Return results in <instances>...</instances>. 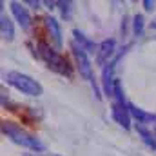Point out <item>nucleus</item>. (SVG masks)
Segmentation results:
<instances>
[{"label": "nucleus", "instance_id": "f257e3e1", "mask_svg": "<svg viewBox=\"0 0 156 156\" xmlns=\"http://www.w3.org/2000/svg\"><path fill=\"white\" fill-rule=\"evenodd\" d=\"M37 49H38L37 55L47 64V67H49L51 71H55V73H58V75H62V76H67V78L73 76V67L69 66V62H67L58 51H55L53 47H49L45 42H40Z\"/></svg>", "mask_w": 156, "mask_h": 156}, {"label": "nucleus", "instance_id": "f03ea898", "mask_svg": "<svg viewBox=\"0 0 156 156\" xmlns=\"http://www.w3.org/2000/svg\"><path fill=\"white\" fill-rule=\"evenodd\" d=\"M2 133H4L11 142L18 144V145H22V147L29 149V151H37V153H40V151L45 149L44 144L40 142L38 138H35L33 134H29L27 131H24L22 127L15 125V123H11V122H2Z\"/></svg>", "mask_w": 156, "mask_h": 156}, {"label": "nucleus", "instance_id": "7ed1b4c3", "mask_svg": "<svg viewBox=\"0 0 156 156\" xmlns=\"http://www.w3.org/2000/svg\"><path fill=\"white\" fill-rule=\"evenodd\" d=\"M5 82L9 85H13L15 89H18L20 93L24 94H29V96H40L44 93V87L40 85V82H37L35 78L27 76L24 73H18V71H9L5 73Z\"/></svg>", "mask_w": 156, "mask_h": 156}, {"label": "nucleus", "instance_id": "20e7f679", "mask_svg": "<svg viewBox=\"0 0 156 156\" xmlns=\"http://www.w3.org/2000/svg\"><path fill=\"white\" fill-rule=\"evenodd\" d=\"M71 49H73V56H75V60H76V67H78V71H80V76L83 78V80L93 82L94 93H96V96L100 98L98 87H96V83H94V80H93V66H91V62H89L87 51H85V49H82L76 42H73V44H71Z\"/></svg>", "mask_w": 156, "mask_h": 156}, {"label": "nucleus", "instance_id": "39448f33", "mask_svg": "<svg viewBox=\"0 0 156 156\" xmlns=\"http://www.w3.org/2000/svg\"><path fill=\"white\" fill-rule=\"evenodd\" d=\"M129 49V45L127 47H123L122 49V53L115 56L105 67H104V73H102V85H104V91H105V94L107 96H113V91H115V82H116V78H115V69H116V64L120 62V58L123 56V53Z\"/></svg>", "mask_w": 156, "mask_h": 156}, {"label": "nucleus", "instance_id": "423d86ee", "mask_svg": "<svg viewBox=\"0 0 156 156\" xmlns=\"http://www.w3.org/2000/svg\"><path fill=\"white\" fill-rule=\"evenodd\" d=\"M111 116L118 125H122L123 129L131 127V113H129V104L125 102H115L111 107Z\"/></svg>", "mask_w": 156, "mask_h": 156}, {"label": "nucleus", "instance_id": "0eeeda50", "mask_svg": "<svg viewBox=\"0 0 156 156\" xmlns=\"http://www.w3.org/2000/svg\"><path fill=\"white\" fill-rule=\"evenodd\" d=\"M115 49H116L115 38L104 40V42L98 45V51H96V64H98V66H107L109 60L115 56Z\"/></svg>", "mask_w": 156, "mask_h": 156}, {"label": "nucleus", "instance_id": "6e6552de", "mask_svg": "<svg viewBox=\"0 0 156 156\" xmlns=\"http://www.w3.org/2000/svg\"><path fill=\"white\" fill-rule=\"evenodd\" d=\"M11 11H13L16 22L20 24V27L29 31V27H31V15H29V11L22 4H18V2H11Z\"/></svg>", "mask_w": 156, "mask_h": 156}, {"label": "nucleus", "instance_id": "1a4fd4ad", "mask_svg": "<svg viewBox=\"0 0 156 156\" xmlns=\"http://www.w3.org/2000/svg\"><path fill=\"white\" fill-rule=\"evenodd\" d=\"M44 22H45V27H47V33L51 35V38L55 42L56 47H62V29H60V24L56 18L53 16H44Z\"/></svg>", "mask_w": 156, "mask_h": 156}, {"label": "nucleus", "instance_id": "9d476101", "mask_svg": "<svg viewBox=\"0 0 156 156\" xmlns=\"http://www.w3.org/2000/svg\"><path fill=\"white\" fill-rule=\"evenodd\" d=\"M129 113H131V116H134L138 120V123H153L156 122V115L153 113H145L144 109H140V107H136L134 104H129Z\"/></svg>", "mask_w": 156, "mask_h": 156}, {"label": "nucleus", "instance_id": "9b49d317", "mask_svg": "<svg viewBox=\"0 0 156 156\" xmlns=\"http://www.w3.org/2000/svg\"><path fill=\"white\" fill-rule=\"evenodd\" d=\"M0 33H2V38L4 40H13L15 37V27H13V22L5 16V15H2L0 16Z\"/></svg>", "mask_w": 156, "mask_h": 156}, {"label": "nucleus", "instance_id": "f8f14e48", "mask_svg": "<svg viewBox=\"0 0 156 156\" xmlns=\"http://www.w3.org/2000/svg\"><path fill=\"white\" fill-rule=\"evenodd\" d=\"M73 35H75V40H76V44L82 47V49H85L87 53H94V49H98L96 45H94V42H91V40L87 38L85 35H82L78 29L73 31Z\"/></svg>", "mask_w": 156, "mask_h": 156}, {"label": "nucleus", "instance_id": "ddd939ff", "mask_svg": "<svg viewBox=\"0 0 156 156\" xmlns=\"http://www.w3.org/2000/svg\"><path fill=\"white\" fill-rule=\"evenodd\" d=\"M136 131H138V134L144 138V142H145L149 147L156 149V138L153 136V133H149V131H147V129H145L142 123H138V125H136Z\"/></svg>", "mask_w": 156, "mask_h": 156}, {"label": "nucleus", "instance_id": "4468645a", "mask_svg": "<svg viewBox=\"0 0 156 156\" xmlns=\"http://www.w3.org/2000/svg\"><path fill=\"white\" fill-rule=\"evenodd\" d=\"M133 31H134L136 37H140L144 33V16L142 15H134V18H133Z\"/></svg>", "mask_w": 156, "mask_h": 156}, {"label": "nucleus", "instance_id": "2eb2a0df", "mask_svg": "<svg viewBox=\"0 0 156 156\" xmlns=\"http://www.w3.org/2000/svg\"><path fill=\"white\" fill-rule=\"evenodd\" d=\"M56 5L60 7L64 18H69L71 16V2H56Z\"/></svg>", "mask_w": 156, "mask_h": 156}, {"label": "nucleus", "instance_id": "dca6fc26", "mask_svg": "<svg viewBox=\"0 0 156 156\" xmlns=\"http://www.w3.org/2000/svg\"><path fill=\"white\" fill-rule=\"evenodd\" d=\"M144 5H145V9H147V11H153V9H154V2H151V0H144Z\"/></svg>", "mask_w": 156, "mask_h": 156}, {"label": "nucleus", "instance_id": "f3484780", "mask_svg": "<svg viewBox=\"0 0 156 156\" xmlns=\"http://www.w3.org/2000/svg\"><path fill=\"white\" fill-rule=\"evenodd\" d=\"M27 4H29V5H33V7H38V5H40V2H35V0H29Z\"/></svg>", "mask_w": 156, "mask_h": 156}, {"label": "nucleus", "instance_id": "a211bd4d", "mask_svg": "<svg viewBox=\"0 0 156 156\" xmlns=\"http://www.w3.org/2000/svg\"><path fill=\"white\" fill-rule=\"evenodd\" d=\"M24 156H37V154H31V153H27V154H24Z\"/></svg>", "mask_w": 156, "mask_h": 156}, {"label": "nucleus", "instance_id": "6ab92c4d", "mask_svg": "<svg viewBox=\"0 0 156 156\" xmlns=\"http://www.w3.org/2000/svg\"><path fill=\"white\" fill-rule=\"evenodd\" d=\"M153 27H156V24H153Z\"/></svg>", "mask_w": 156, "mask_h": 156}, {"label": "nucleus", "instance_id": "aec40b11", "mask_svg": "<svg viewBox=\"0 0 156 156\" xmlns=\"http://www.w3.org/2000/svg\"><path fill=\"white\" fill-rule=\"evenodd\" d=\"M55 156H58V154H55Z\"/></svg>", "mask_w": 156, "mask_h": 156}]
</instances>
